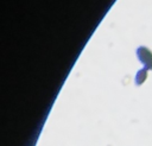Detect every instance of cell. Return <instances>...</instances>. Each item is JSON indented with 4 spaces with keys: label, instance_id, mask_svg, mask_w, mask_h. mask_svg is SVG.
<instances>
[{
    "label": "cell",
    "instance_id": "1",
    "mask_svg": "<svg viewBox=\"0 0 152 146\" xmlns=\"http://www.w3.org/2000/svg\"><path fill=\"white\" fill-rule=\"evenodd\" d=\"M138 58L140 59V62L144 64L145 69H152V52L147 49V47H139L138 51Z\"/></svg>",
    "mask_w": 152,
    "mask_h": 146
},
{
    "label": "cell",
    "instance_id": "2",
    "mask_svg": "<svg viewBox=\"0 0 152 146\" xmlns=\"http://www.w3.org/2000/svg\"><path fill=\"white\" fill-rule=\"evenodd\" d=\"M146 76H147V74H146V69H142V70H140V71L138 72L137 77H135V82H137V84H141V83L145 81Z\"/></svg>",
    "mask_w": 152,
    "mask_h": 146
}]
</instances>
